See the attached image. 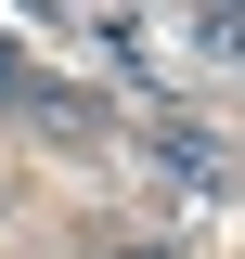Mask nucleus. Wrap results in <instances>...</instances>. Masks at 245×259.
I'll return each instance as SVG.
<instances>
[{"label": "nucleus", "instance_id": "1", "mask_svg": "<svg viewBox=\"0 0 245 259\" xmlns=\"http://www.w3.org/2000/svg\"><path fill=\"white\" fill-rule=\"evenodd\" d=\"M116 259H168V246H116Z\"/></svg>", "mask_w": 245, "mask_h": 259}]
</instances>
